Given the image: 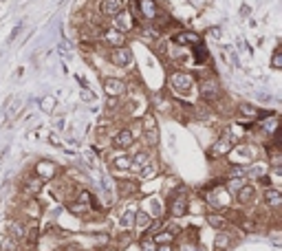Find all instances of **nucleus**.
<instances>
[{
    "label": "nucleus",
    "instance_id": "obj_31",
    "mask_svg": "<svg viewBox=\"0 0 282 251\" xmlns=\"http://www.w3.org/2000/svg\"><path fill=\"white\" fill-rule=\"evenodd\" d=\"M9 236H11V240H24L26 238V229H24V225H20V223H11L9 225Z\"/></svg>",
    "mask_w": 282,
    "mask_h": 251
},
{
    "label": "nucleus",
    "instance_id": "obj_8",
    "mask_svg": "<svg viewBox=\"0 0 282 251\" xmlns=\"http://www.w3.org/2000/svg\"><path fill=\"white\" fill-rule=\"evenodd\" d=\"M168 212L172 218H183L185 214H188V196L183 194V192H179V194H174L172 199L168 203Z\"/></svg>",
    "mask_w": 282,
    "mask_h": 251
},
{
    "label": "nucleus",
    "instance_id": "obj_2",
    "mask_svg": "<svg viewBox=\"0 0 282 251\" xmlns=\"http://www.w3.org/2000/svg\"><path fill=\"white\" fill-rule=\"evenodd\" d=\"M207 203H210L214 210H225V207L232 205V194L225 190V185H214V188H212V194L207 196Z\"/></svg>",
    "mask_w": 282,
    "mask_h": 251
},
{
    "label": "nucleus",
    "instance_id": "obj_17",
    "mask_svg": "<svg viewBox=\"0 0 282 251\" xmlns=\"http://www.w3.org/2000/svg\"><path fill=\"white\" fill-rule=\"evenodd\" d=\"M207 225L218 229V232H225V229L230 227V218L223 216V214H218V212H210L207 214Z\"/></svg>",
    "mask_w": 282,
    "mask_h": 251
},
{
    "label": "nucleus",
    "instance_id": "obj_1",
    "mask_svg": "<svg viewBox=\"0 0 282 251\" xmlns=\"http://www.w3.org/2000/svg\"><path fill=\"white\" fill-rule=\"evenodd\" d=\"M168 84H170V88H172L174 93L190 95V90L194 88V75L192 73H188V71H174V73H170Z\"/></svg>",
    "mask_w": 282,
    "mask_h": 251
},
{
    "label": "nucleus",
    "instance_id": "obj_16",
    "mask_svg": "<svg viewBox=\"0 0 282 251\" xmlns=\"http://www.w3.org/2000/svg\"><path fill=\"white\" fill-rule=\"evenodd\" d=\"M174 44H179V46H188V44H199L201 38H199V33H194V31H179V33H174Z\"/></svg>",
    "mask_w": 282,
    "mask_h": 251
},
{
    "label": "nucleus",
    "instance_id": "obj_43",
    "mask_svg": "<svg viewBox=\"0 0 282 251\" xmlns=\"http://www.w3.org/2000/svg\"><path fill=\"white\" fill-rule=\"evenodd\" d=\"M157 251H174V245L168 243V245H157Z\"/></svg>",
    "mask_w": 282,
    "mask_h": 251
},
{
    "label": "nucleus",
    "instance_id": "obj_13",
    "mask_svg": "<svg viewBox=\"0 0 282 251\" xmlns=\"http://www.w3.org/2000/svg\"><path fill=\"white\" fill-rule=\"evenodd\" d=\"M42 188H44V181L42 179H38V176H29V179H24L22 181V192L29 199H33V196H38L40 192H42Z\"/></svg>",
    "mask_w": 282,
    "mask_h": 251
},
{
    "label": "nucleus",
    "instance_id": "obj_27",
    "mask_svg": "<svg viewBox=\"0 0 282 251\" xmlns=\"http://www.w3.org/2000/svg\"><path fill=\"white\" fill-rule=\"evenodd\" d=\"M154 245H168V243H174V232H170V229H163V232H157L152 236Z\"/></svg>",
    "mask_w": 282,
    "mask_h": 251
},
{
    "label": "nucleus",
    "instance_id": "obj_3",
    "mask_svg": "<svg viewBox=\"0 0 282 251\" xmlns=\"http://www.w3.org/2000/svg\"><path fill=\"white\" fill-rule=\"evenodd\" d=\"M108 60L117 68H128L132 64V51L128 46H115V49H110V53H108Z\"/></svg>",
    "mask_w": 282,
    "mask_h": 251
},
{
    "label": "nucleus",
    "instance_id": "obj_35",
    "mask_svg": "<svg viewBox=\"0 0 282 251\" xmlns=\"http://www.w3.org/2000/svg\"><path fill=\"white\" fill-rule=\"evenodd\" d=\"M194 49H196V62H205V57H207V51L203 49V44H201V42H199V44H194Z\"/></svg>",
    "mask_w": 282,
    "mask_h": 251
},
{
    "label": "nucleus",
    "instance_id": "obj_33",
    "mask_svg": "<svg viewBox=\"0 0 282 251\" xmlns=\"http://www.w3.org/2000/svg\"><path fill=\"white\" fill-rule=\"evenodd\" d=\"M154 172H157V163H154L152 159H150V161H148V163H146V165H143V168H141L139 176H141V179H148V176H152Z\"/></svg>",
    "mask_w": 282,
    "mask_h": 251
},
{
    "label": "nucleus",
    "instance_id": "obj_30",
    "mask_svg": "<svg viewBox=\"0 0 282 251\" xmlns=\"http://www.w3.org/2000/svg\"><path fill=\"white\" fill-rule=\"evenodd\" d=\"M113 165H115L117 172H121V174H124V172H130V157H128V154H121V157L115 159Z\"/></svg>",
    "mask_w": 282,
    "mask_h": 251
},
{
    "label": "nucleus",
    "instance_id": "obj_19",
    "mask_svg": "<svg viewBox=\"0 0 282 251\" xmlns=\"http://www.w3.org/2000/svg\"><path fill=\"white\" fill-rule=\"evenodd\" d=\"M102 38H104V42H108L113 49H115V46H124V33H121V31H117L115 26H110V29H104Z\"/></svg>",
    "mask_w": 282,
    "mask_h": 251
},
{
    "label": "nucleus",
    "instance_id": "obj_12",
    "mask_svg": "<svg viewBox=\"0 0 282 251\" xmlns=\"http://www.w3.org/2000/svg\"><path fill=\"white\" fill-rule=\"evenodd\" d=\"M33 174L42 181H53V176L57 174V165L53 161H38L33 168Z\"/></svg>",
    "mask_w": 282,
    "mask_h": 251
},
{
    "label": "nucleus",
    "instance_id": "obj_39",
    "mask_svg": "<svg viewBox=\"0 0 282 251\" xmlns=\"http://www.w3.org/2000/svg\"><path fill=\"white\" fill-rule=\"evenodd\" d=\"M82 101H88V104H90V101H95V95L90 93L88 88H84V90H82Z\"/></svg>",
    "mask_w": 282,
    "mask_h": 251
},
{
    "label": "nucleus",
    "instance_id": "obj_15",
    "mask_svg": "<svg viewBox=\"0 0 282 251\" xmlns=\"http://www.w3.org/2000/svg\"><path fill=\"white\" fill-rule=\"evenodd\" d=\"M150 223H152L150 214H148L146 210H137L135 212V221H132V229H135L137 234H143V232H148Z\"/></svg>",
    "mask_w": 282,
    "mask_h": 251
},
{
    "label": "nucleus",
    "instance_id": "obj_20",
    "mask_svg": "<svg viewBox=\"0 0 282 251\" xmlns=\"http://www.w3.org/2000/svg\"><path fill=\"white\" fill-rule=\"evenodd\" d=\"M113 20H115V29L121 31V33H126V31H130L132 26H135V24H132V15L126 11V9H124L121 13H117Z\"/></svg>",
    "mask_w": 282,
    "mask_h": 251
},
{
    "label": "nucleus",
    "instance_id": "obj_42",
    "mask_svg": "<svg viewBox=\"0 0 282 251\" xmlns=\"http://www.w3.org/2000/svg\"><path fill=\"white\" fill-rule=\"evenodd\" d=\"M241 227L245 229V232H254V229H256V225H254L252 221H241Z\"/></svg>",
    "mask_w": 282,
    "mask_h": 251
},
{
    "label": "nucleus",
    "instance_id": "obj_34",
    "mask_svg": "<svg viewBox=\"0 0 282 251\" xmlns=\"http://www.w3.org/2000/svg\"><path fill=\"white\" fill-rule=\"evenodd\" d=\"M271 66L278 71V68H282V51H280V46L274 51V55H271Z\"/></svg>",
    "mask_w": 282,
    "mask_h": 251
},
{
    "label": "nucleus",
    "instance_id": "obj_41",
    "mask_svg": "<svg viewBox=\"0 0 282 251\" xmlns=\"http://www.w3.org/2000/svg\"><path fill=\"white\" fill-rule=\"evenodd\" d=\"M57 51H60V55L64 57V60H68V57H71V53H68V46L64 44V42H62V44H60V49H57Z\"/></svg>",
    "mask_w": 282,
    "mask_h": 251
},
{
    "label": "nucleus",
    "instance_id": "obj_11",
    "mask_svg": "<svg viewBox=\"0 0 282 251\" xmlns=\"http://www.w3.org/2000/svg\"><path fill=\"white\" fill-rule=\"evenodd\" d=\"M124 0H99V13L104 18H115L117 13L124 11Z\"/></svg>",
    "mask_w": 282,
    "mask_h": 251
},
{
    "label": "nucleus",
    "instance_id": "obj_7",
    "mask_svg": "<svg viewBox=\"0 0 282 251\" xmlns=\"http://www.w3.org/2000/svg\"><path fill=\"white\" fill-rule=\"evenodd\" d=\"M135 141H137V132L132 130V128H121L113 137V148L115 150H128Z\"/></svg>",
    "mask_w": 282,
    "mask_h": 251
},
{
    "label": "nucleus",
    "instance_id": "obj_14",
    "mask_svg": "<svg viewBox=\"0 0 282 251\" xmlns=\"http://www.w3.org/2000/svg\"><path fill=\"white\" fill-rule=\"evenodd\" d=\"M263 201L267 207H271V210H278V207L282 205V192L278 188H265Z\"/></svg>",
    "mask_w": 282,
    "mask_h": 251
},
{
    "label": "nucleus",
    "instance_id": "obj_4",
    "mask_svg": "<svg viewBox=\"0 0 282 251\" xmlns=\"http://www.w3.org/2000/svg\"><path fill=\"white\" fill-rule=\"evenodd\" d=\"M199 90H201V97L205 101H216L221 97V84H218L216 77H203Z\"/></svg>",
    "mask_w": 282,
    "mask_h": 251
},
{
    "label": "nucleus",
    "instance_id": "obj_26",
    "mask_svg": "<svg viewBox=\"0 0 282 251\" xmlns=\"http://www.w3.org/2000/svg\"><path fill=\"white\" fill-rule=\"evenodd\" d=\"M68 212H71V214H75V216H82V214H86L88 210H90V205H88V203H82V201H71V203H68Z\"/></svg>",
    "mask_w": 282,
    "mask_h": 251
},
{
    "label": "nucleus",
    "instance_id": "obj_45",
    "mask_svg": "<svg viewBox=\"0 0 282 251\" xmlns=\"http://www.w3.org/2000/svg\"><path fill=\"white\" fill-rule=\"evenodd\" d=\"M106 251H115V249H106Z\"/></svg>",
    "mask_w": 282,
    "mask_h": 251
},
{
    "label": "nucleus",
    "instance_id": "obj_21",
    "mask_svg": "<svg viewBox=\"0 0 282 251\" xmlns=\"http://www.w3.org/2000/svg\"><path fill=\"white\" fill-rule=\"evenodd\" d=\"M141 126H143L146 137H148V143L154 146V143H157V126H154V117L152 115H146V117H143V121H141Z\"/></svg>",
    "mask_w": 282,
    "mask_h": 251
},
{
    "label": "nucleus",
    "instance_id": "obj_18",
    "mask_svg": "<svg viewBox=\"0 0 282 251\" xmlns=\"http://www.w3.org/2000/svg\"><path fill=\"white\" fill-rule=\"evenodd\" d=\"M20 108H22V101H20L18 97H9L7 104H4V117H7V121L18 119Z\"/></svg>",
    "mask_w": 282,
    "mask_h": 251
},
{
    "label": "nucleus",
    "instance_id": "obj_38",
    "mask_svg": "<svg viewBox=\"0 0 282 251\" xmlns=\"http://www.w3.org/2000/svg\"><path fill=\"white\" fill-rule=\"evenodd\" d=\"M207 35H210L212 40H221V26H212V29L207 31Z\"/></svg>",
    "mask_w": 282,
    "mask_h": 251
},
{
    "label": "nucleus",
    "instance_id": "obj_25",
    "mask_svg": "<svg viewBox=\"0 0 282 251\" xmlns=\"http://www.w3.org/2000/svg\"><path fill=\"white\" fill-rule=\"evenodd\" d=\"M245 183H247V179H245V176H232V179H227L225 190L230 192V194H234V192H238V190H241Z\"/></svg>",
    "mask_w": 282,
    "mask_h": 251
},
{
    "label": "nucleus",
    "instance_id": "obj_32",
    "mask_svg": "<svg viewBox=\"0 0 282 251\" xmlns=\"http://www.w3.org/2000/svg\"><path fill=\"white\" fill-rule=\"evenodd\" d=\"M24 212H29L31 214V216H35V218H38L40 216V205H38V201H35V196H33V199H29V203H26V205H24Z\"/></svg>",
    "mask_w": 282,
    "mask_h": 251
},
{
    "label": "nucleus",
    "instance_id": "obj_28",
    "mask_svg": "<svg viewBox=\"0 0 282 251\" xmlns=\"http://www.w3.org/2000/svg\"><path fill=\"white\" fill-rule=\"evenodd\" d=\"M135 212H137V210L130 205V207H126V212H124V214H121L119 225L124 227V229H130V227H132V221H135Z\"/></svg>",
    "mask_w": 282,
    "mask_h": 251
},
{
    "label": "nucleus",
    "instance_id": "obj_9",
    "mask_svg": "<svg viewBox=\"0 0 282 251\" xmlns=\"http://www.w3.org/2000/svg\"><path fill=\"white\" fill-rule=\"evenodd\" d=\"M256 199H258V192L252 183H245L243 188L236 192V201H238V205H243V207H252L254 203H256Z\"/></svg>",
    "mask_w": 282,
    "mask_h": 251
},
{
    "label": "nucleus",
    "instance_id": "obj_40",
    "mask_svg": "<svg viewBox=\"0 0 282 251\" xmlns=\"http://www.w3.org/2000/svg\"><path fill=\"white\" fill-rule=\"evenodd\" d=\"M38 232H40V229H38V225H33V227H29V229H26V236H29L31 240H35V238H38Z\"/></svg>",
    "mask_w": 282,
    "mask_h": 251
},
{
    "label": "nucleus",
    "instance_id": "obj_44",
    "mask_svg": "<svg viewBox=\"0 0 282 251\" xmlns=\"http://www.w3.org/2000/svg\"><path fill=\"white\" fill-rule=\"evenodd\" d=\"M49 141H51V146H57V148L62 146V143H60V139H57L55 135H51V137H49Z\"/></svg>",
    "mask_w": 282,
    "mask_h": 251
},
{
    "label": "nucleus",
    "instance_id": "obj_37",
    "mask_svg": "<svg viewBox=\"0 0 282 251\" xmlns=\"http://www.w3.org/2000/svg\"><path fill=\"white\" fill-rule=\"evenodd\" d=\"M77 201H82V203H88V205H93V194H90V192H79V194H77Z\"/></svg>",
    "mask_w": 282,
    "mask_h": 251
},
{
    "label": "nucleus",
    "instance_id": "obj_29",
    "mask_svg": "<svg viewBox=\"0 0 282 251\" xmlns=\"http://www.w3.org/2000/svg\"><path fill=\"white\" fill-rule=\"evenodd\" d=\"M57 106V99L53 97V95H44V97H40V110L42 113H53Z\"/></svg>",
    "mask_w": 282,
    "mask_h": 251
},
{
    "label": "nucleus",
    "instance_id": "obj_36",
    "mask_svg": "<svg viewBox=\"0 0 282 251\" xmlns=\"http://www.w3.org/2000/svg\"><path fill=\"white\" fill-rule=\"evenodd\" d=\"M141 251H157V245H154L152 238H143L141 240Z\"/></svg>",
    "mask_w": 282,
    "mask_h": 251
},
{
    "label": "nucleus",
    "instance_id": "obj_6",
    "mask_svg": "<svg viewBox=\"0 0 282 251\" xmlns=\"http://www.w3.org/2000/svg\"><path fill=\"white\" fill-rule=\"evenodd\" d=\"M232 148H234V141H232V137H230V135H223V137H218V139H216V143H214V146L210 148V152H207V157H210V159L230 157Z\"/></svg>",
    "mask_w": 282,
    "mask_h": 251
},
{
    "label": "nucleus",
    "instance_id": "obj_24",
    "mask_svg": "<svg viewBox=\"0 0 282 251\" xmlns=\"http://www.w3.org/2000/svg\"><path fill=\"white\" fill-rule=\"evenodd\" d=\"M238 110H241V115L249 121V124H252V121H258V119H260V110H258V108H254L252 104H241V106H238Z\"/></svg>",
    "mask_w": 282,
    "mask_h": 251
},
{
    "label": "nucleus",
    "instance_id": "obj_23",
    "mask_svg": "<svg viewBox=\"0 0 282 251\" xmlns=\"http://www.w3.org/2000/svg\"><path fill=\"white\" fill-rule=\"evenodd\" d=\"M232 247V238L227 232H218L214 238V251H227Z\"/></svg>",
    "mask_w": 282,
    "mask_h": 251
},
{
    "label": "nucleus",
    "instance_id": "obj_22",
    "mask_svg": "<svg viewBox=\"0 0 282 251\" xmlns=\"http://www.w3.org/2000/svg\"><path fill=\"white\" fill-rule=\"evenodd\" d=\"M148 161H150V154L148 152H137L135 157H130V172H141V168L146 165Z\"/></svg>",
    "mask_w": 282,
    "mask_h": 251
},
{
    "label": "nucleus",
    "instance_id": "obj_10",
    "mask_svg": "<svg viewBox=\"0 0 282 251\" xmlns=\"http://www.w3.org/2000/svg\"><path fill=\"white\" fill-rule=\"evenodd\" d=\"M126 88H128L126 82L119 77H106L104 79V90H106L108 97H121V95L126 93Z\"/></svg>",
    "mask_w": 282,
    "mask_h": 251
},
{
    "label": "nucleus",
    "instance_id": "obj_5",
    "mask_svg": "<svg viewBox=\"0 0 282 251\" xmlns=\"http://www.w3.org/2000/svg\"><path fill=\"white\" fill-rule=\"evenodd\" d=\"M137 2V15H139L141 20H157L159 13H161V9H159L157 0H135Z\"/></svg>",
    "mask_w": 282,
    "mask_h": 251
}]
</instances>
